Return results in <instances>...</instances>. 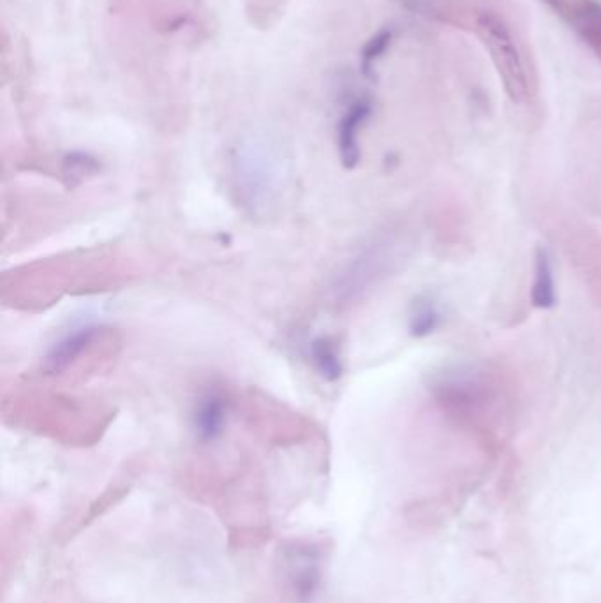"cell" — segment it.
I'll return each instance as SVG.
<instances>
[{
	"label": "cell",
	"instance_id": "7",
	"mask_svg": "<svg viewBox=\"0 0 601 603\" xmlns=\"http://www.w3.org/2000/svg\"><path fill=\"white\" fill-rule=\"evenodd\" d=\"M441 325V313L432 300H418L409 314V332L415 337L432 334Z\"/></svg>",
	"mask_w": 601,
	"mask_h": 603
},
{
	"label": "cell",
	"instance_id": "8",
	"mask_svg": "<svg viewBox=\"0 0 601 603\" xmlns=\"http://www.w3.org/2000/svg\"><path fill=\"white\" fill-rule=\"evenodd\" d=\"M390 45V34L388 32H381L376 38L371 39V43L367 45L364 52V71L369 73L374 62L378 59L381 53L385 52L386 48Z\"/></svg>",
	"mask_w": 601,
	"mask_h": 603
},
{
	"label": "cell",
	"instance_id": "6",
	"mask_svg": "<svg viewBox=\"0 0 601 603\" xmlns=\"http://www.w3.org/2000/svg\"><path fill=\"white\" fill-rule=\"evenodd\" d=\"M312 362L316 365L318 373L327 381H337L342 376V360L339 357V351L335 344L327 339L320 337L311 344Z\"/></svg>",
	"mask_w": 601,
	"mask_h": 603
},
{
	"label": "cell",
	"instance_id": "5",
	"mask_svg": "<svg viewBox=\"0 0 601 603\" xmlns=\"http://www.w3.org/2000/svg\"><path fill=\"white\" fill-rule=\"evenodd\" d=\"M531 300L540 309H550L556 306V281L554 270L550 263V256L545 249H538L536 253L535 283L531 291Z\"/></svg>",
	"mask_w": 601,
	"mask_h": 603
},
{
	"label": "cell",
	"instance_id": "3",
	"mask_svg": "<svg viewBox=\"0 0 601 603\" xmlns=\"http://www.w3.org/2000/svg\"><path fill=\"white\" fill-rule=\"evenodd\" d=\"M372 106L367 101H357L351 105L348 112L342 115L339 127H337V147L341 152V159L344 166L353 168L360 161V129L364 126L367 119L371 117Z\"/></svg>",
	"mask_w": 601,
	"mask_h": 603
},
{
	"label": "cell",
	"instance_id": "2",
	"mask_svg": "<svg viewBox=\"0 0 601 603\" xmlns=\"http://www.w3.org/2000/svg\"><path fill=\"white\" fill-rule=\"evenodd\" d=\"M99 334V328L92 325L75 328L71 334L64 335L59 343L52 346L45 358V369L48 374H60L66 371L67 367L75 364L83 351L89 348L92 341Z\"/></svg>",
	"mask_w": 601,
	"mask_h": 603
},
{
	"label": "cell",
	"instance_id": "1",
	"mask_svg": "<svg viewBox=\"0 0 601 603\" xmlns=\"http://www.w3.org/2000/svg\"><path fill=\"white\" fill-rule=\"evenodd\" d=\"M478 29L485 45L489 46L492 60L498 67L508 94L513 101H522L526 97V75L512 32L498 16L492 15H483L478 22Z\"/></svg>",
	"mask_w": 601,
	"mask_h": 603
},
{
	"label": "cell",
	"instance_id": "4",
	"mask_svg": "<svg viewBox=\"0 0 601 603\" xmlns=\"http://www.w3.org/2000/svg\"><path fill=\"white\" fill-rule=\"evenodd\" d=\"M226 422V402L217 394H210L198 404L194 427L200 440L214 441L223 432Z\"/></svg>",
	"mask_w": 601,
	"mask_h": 603
}]
</instances>
